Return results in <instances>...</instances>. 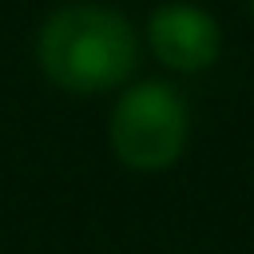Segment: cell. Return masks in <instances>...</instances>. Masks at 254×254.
Listing matches in <instances>:
<instances>
[{"label": "cell", "mask_w": 254, "mask_h": 254, "mask_svg": "<svg viewBox=\"0 0 254 254\" xmlns=\"http://www.w3.org/2000/svg\"><path fill=\"white\" fill-rule=\"evenodd\" d=\"M246 4H250V12H254V0H246Z\"/></svg>", "instance_id": "4"}, {"label": "cell", "mask_w": 254, "mask_h": 254, "mask_svg": "<svg viewBox=\"0 0 254 254\" xmlns=\"http://www.w3.org/2000/svg\"><path fill=\"white\" fill-rule=\"evenodd\" d=\"M36 64L67 95H103L135 75L139 32L111 4L71 0L52 8L36 28Z\"/></svg>", "instance_id": "1"}, {"label": "cell", "mask_w": 254, "mask_h": 254, "mask_svg": "<svg viewBox=\"0 0 254 254\" xmlns=\"http://www.w3.org/2000/svg\"><path fill=\"white\" fill-rule=\"evenodd\" d=\"M147 48L167 71L198 75L222 56V28L202 4L167 0L147 16Z\"/></svg>", "instance_id": "3"}, {"label": "cell", "mask_w": 254, "mask_h": 254, "mask_svg": "<svg viewBox=\"0 0 254 254\" xmlns=\"http://www.w3.org/2000/svg\"><path fill=\"white\" fill-rule=\"evenodd\" d=\"M107 139L127 171L155 175L183 159L190 139V107L183 91L167 79L127 83L111 107Z\"/></svg>", "instance_id": "2"}]
</instances>
